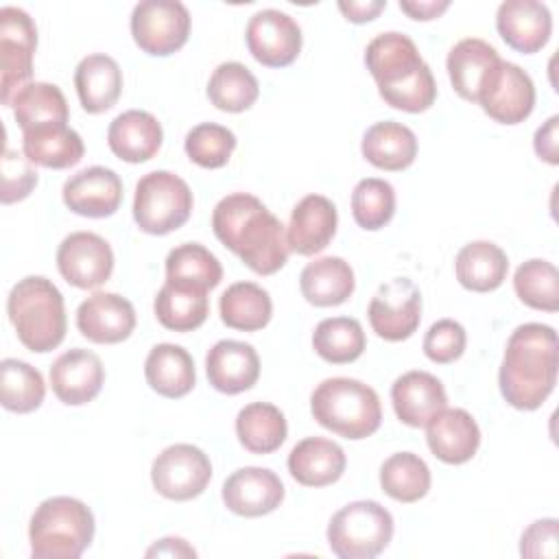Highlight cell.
Masks as SVG:
<instances>
[{
    "instance_id": "6da1fadb",
    "label": "cell",
    "mask_w": 559,
    "mask_h": 559,
    "mask_svg": "<svg viewBox=\"0 0 559 559\" xmlns=\"http://www.w3.org/2000/svg\"><path fill=\"white\" fill-rule=\"evenodd\" d=\"M212 229L258 275H273L288 260L290 249L282 221L253 194L223 197L212 212Z\"/></svg>"
},
{
    "instance_id": "7a4b0ae2",
    "label": "cell",
    "mask_w": 559,
    "mask_h": 559,
    "mask_svg": "<svg viewBox=\"0 0 559 559\" xmlns=\"http://www.w3.org/2000/svg\"><path fill=\"white\" fill-rule=\"evenodd\" d=\"M498 382L513 408H539L557 384V332L544 323L518 325L507 341Z\"/></svg>"
},
{
    "instance_id": "3957f363",
    "label": "cell",
    "mask_w": 559,
    "mask_h": 559,
    "mask_svg": "<svg viewBox=\"0 0 559 559\" xmlns=\"http://www.w3.org/2000/svg\"><path fill=\"white\" fill-rule=\"evenodd\" d=\"M365 63L386 105L408 114L432 107L437 83L408 35L397 31L380 33L367 44Z\"/></svg>"
},
{
    "instance_id": "277c9868",
    "label": "cell",
    "mask_w": 559,
    "mask_h": 559,
    "mask_svg": "<svg viewBox=\"0 0 559 559\" xmlns=\"http://www.w3.org/2000/svg\"><path fill=\"white\" fill-rule=\"evenodd\" d=\"M7 314L20 343L37 354L61 345L68 328L61 290L41 275L20 280L7 297Z\"/></svg>"
},
{
    "instance_id": "5b68a950",
    "label": "cell",
    "mask_w": 559,
    "mask_h": 559,
    "mask_svg": "<svg viewBox=\"0 0 559 559\" xmlns=\"http://www.w3.org/2000/svg\"><path fill=\"white\" fill-rule=\"evenodd\" d=\"M312 417L345 439L371 437L382 424L378 393L354 378H328L310 395Z\"/></svg>"
},
{
    "instance_id": "8992f818",
    "label": "cell",
    "mask_w": 559,
    "mask_h": 559,
    "mask_svg": "<svg viewBox=\"0 0 559 559\" xmlns=\"http://www.w3.org/2000/svg\"><path fill=\"white\" fill-rule=\"evenodd\" d=\"M94 515L70 496L44 500L28 524L33 559H76L92 544Z\"/></svg>"
},
{
    "instance_id": "52a82bcc",
    "label": "cell",
    "mask_w": 559,
    "mask_h": 559,
    "mask_svg": "<svg viewBox=\"0 0 559 559\" xmlns=\"http://www.w3.org/2000/svg\"><path fill=\"white\" fill-rule=\"evenodd\" d=\"M393 537V518L376 500H356L328 524L330 550L341 559H373Z\"/></svg>"
},
{
    "instance_id": "ba28073f",
    "label": "cell",
    "mask_w": 559,
    "mask_h": 559,
    "mask_svg": "<svg viewBox=\"0 0 559 559\" xmlns=\"http://www.w3.org/2000/svg\"><path fill=\"white\" fill-rule=\"evenodd\" d=\"M192 203V190L181 177L168 170H153L135 186L133 221L142 231L164 236L190 218Z\"/></svg>"
},
{
    "instance_id": "9c48e42d",
    "label": "cell",
    "mask_w": 559,
    "mask_h": 559,
    "mask_svg": "<svg viewBox=\"0 0 559 559\" xmlns=\"http://www.w3.org/2000/svg\"><path fill=\"white\" fill-rule=\"evenodd\" d=\"M37 48V26L33 17L17 7L0 9V98L11 105L13 96L28 83L33 74V57Z\"/></svg>"
},
{
    "instance_id": "30bf717a",
    "label": "cell",
    "mask_w": 559,
    "mask_h": 559,
    "mask_svg": "<svg viewBox=\"0 0 559 559\" xmlns=\"http://www.w3.org/2000/svg\"><path fill=\"white\" fill-rule=\"evenodd\" d=\"M190 24V13L179 0H142L131 13L133 41L153 57L177 52L188 41Z\"/></svg>"
},
{
    "instance_id": "8fae6325",
    "label": "cell",
    "mask_w": 559,
    "mask_h": 559,
    "mask_svg": "<svg viewBox=\"0 0 559 559\" xmlns=\"http://www.w3.org/2000/svg\"><path fill=\"white\" fill-rule=\"evenodd\" d=\"M210 478L212 463L207 454L192 443H175L164 448L151 465V483L155 491L175 502L201 496Z\"/></svg>"
},
{
    "instance_id": "7c38bea8",
    "label": "cell",
    "mask_w": 559,
    "mask_h": 559,
    "mask_svg": "<svg viewBox=\"0 0 559 559\" xmlns=\"http://www.w3.org/2000/svg\"><path fill=\"white\" fill-rule=\"evenodd\" d=\"M371 330L391 343L415 334L421 321V293L408 277H393L382 284L367 310Z\"/></svg>"
},
{
    "instance_id": "4fadbf2b",
    "label": "cell",
    "mask_w": 559,
    "mask_h": 559,
    "mask_svg": "<svg viewBox=\"0 0 559 559\" xmlns=\"http://www.w3.org/2000/svg\"><path fill=\"white\" fill-rule=\"evenodd\" d=\"M476 103L500 124L524 122L535 107L533 79L515 63L502 61L489 74L478 92Z\"/></svg>"
},
{
    "instance_id": "5bb4252c",
    "label": "cell",
    "mask_w": 559,
    "mask_h": 559,
    "mask_svg": "<svg viewBox=\"0 0 559 559\" xmlns=\"http://www.w3.org/2000/svg\"><path fill=\"white\" fill-rule=\"evenodd\" d=\"M57 269L68 284L92 290L111 277L114 251L103 236L74 231L57 249Z\"/></svg>"
},
{
    "instance_id": "9a60e30c",
    "label": "cell",
    "mask_w": 559,
    "mask_h": 559,
    "mask_svg": "<svg viewBox=\"0 0 559 559\" xmlns=\"http://www.w3.org/2000/svg\"><path fill=\"white\" fill-rule=\"evenodd\" d=\"M245 39L251 57L266 68H286L301 52L299 24L277 9H262L251 15Z\"/></svg>"
},
{
    "instance_id": "2e32d148",
    "label": "cell",
    "mask_w": 559,
    "mask_h": 559,
    "mask_svg": "<svg viewBox=\"0 0 559 559\" xmlns=\"http://www.w3.org/2000/svg\"><path fill=\"white\" fill-rule=\"evenodd\" d=\"M284 500L280 476L266 467H240L223 483L225 507L242 518H260L275 511Z\"/></svg>"
},
{
    "instance_id": "e0dca14e",
    "label": "cell",
    "mask_w": 559,
    "mask_h": 559,
    "mask_svg": "<svg viewBox=\"0 0 559 559\" xmlns=\"http://www.w3.org/2000/svg\"><path fill=\"white\" fill-rule=\"evenodd\" d=\"M61 194L70 212L87 218H105L120 207L122 181L111 168L90 166L66 179Z\"/></svg>"
},
{
    "instance_id": "ac0fdd59",
    "label": "cell",
    "mask_w": 559,
    "mask_h": 559,
    "mask_svg": "<svg viewBox=\"0 0 559 559\" xmlns=\"http://www.w3.org/2000/svg\"><path fill=\"white\" fill-rule=\"evenodd\" d=\"M76 328L92 343H120L135 328L133 304L118 293H94L79 306Z\"/></svg>"
},
{
    "instance_id": "d6986e66",
    "label": "cell",
    "mask_w": 559,
    "mask_h": 559,
    "mask_svg": "<svg viewBox=\"0 0 559 559\" xmlns=\"http://www.w3.org/2000/svg\"><path fill=\"white\" fill-rule=\"evenodd\" d=\"M496 28L504 44L522 55L542 50L552 33V15L537 0H507L498 7Z\"/></svg>"
},
{
    "instance_id": "ffe728a7",
    "label": "cell",
    "mask_w": 559,
    "mask_h": 559,
    "mask_svg": "<svg viewBox=\"0 0 559 559\" xmlns=\"http://www.w3.org/2000/svg\"><path fill=\"white\" fill-rule=\"evenodd\" d=\"M105 382V367L100 358L83 347L63 352L50 367L52 393L68 406L92 402Z\"/></svg>"
},
{
    "instance_id": "44dd1931",
    "label": "cell",
    "mask_w": 559,
    "mask_h": 559,
    "mask_svg": "<svg viewBox=\"0 0 559 559\" xmlns=\"http://www.w3.org/2000/svg\"><path fill=\"white\" fill-rule=\"evenodd\" d=\"M336 223L338 214L328 197H304L290 212V223L286 229L288 249L299 255H314L323 251L336 234Z\"/></svg>"
},
{
    "instance_id": "7402d4cb",
    "label": "cell",
    "mask_w": 559,
    "mask_h": 559,
    "mask_svg": "<svg viewBox=\"0 0 559 559\" xmlns=\"http://www.w3.org/2000/svg\"><path fill=\"white\" fill-rule=\"evenodd\" d=\"M426 441L430 452L448 463H467L480 445V428L465 408H443L426 424Z\"/></svg>"
},
{
    "instance_id": "603a6c76",
    "label": "cell",
    "mask_w": 559,
    "mask_h": 559,
    "mask_svg": "<svg viewBox=\"0 0 559 559\" xmlns=\"http://www.w3.org/2000/svg\"><path fill=\"white\" fill-rule=\"evenodd\" d=\"M205 373L210 384L221 393L236 395L249 391L260 378L258 352L249 343L223 338L207 352Z\"/></svg>"
},
{
    "instance_id": "cb8c5ba5",
    "label": "cell",
    "mask_w": 559,
    "mask_h": 559,
    "mask_svg": "<svg viewBox=\"0 0 559 559\" xmlns=\"http://www.w3.org/2000/svg\"><path fill=\"white\" fill-rule=\"evenodd\" d=\"M391 402L397 419L411 428H424L448 406L441 380L428 371H406L391 386Z\"/></svg>"
},
{
    "instance_id": "d4e9b609",
    "label": "cell",
    "mask_w": 559,
    "mask_h": 559,
    "mask_svg": "<svg viewBox=\"0 0 559 559\" xmlns=\"http://www.w3.org/2000/svg\"><path fill=\"white\" fill-rule=\"evenodd\" d=\"M164 131L157 118L142 109H129L116 116L107 129V144L111 153L129 164H142L162 148Z\"/></svg>"
},
{
    "instance_id": "484cf974",
    "label": "cell",
    "mask_w": 559,
    "mask_h": 559,
    "mask_svg": "<svg viewBox=\"0 0 559 559\" xmlns=\"http://www.w3.org/2000/svg\"><path fill=\"white\" fill-rule=\"evenodd\" d=\"M347 459L338 443L325 437H306L288 454V472L304 487H325L345 472Z\"/></svg>"
},
{
    "instance_id": "4316f807",
    "label": "cell",
    "mask_w": 559,
    "mask_h": 559,
    "mask_svg": "<svg viewBox=\"0 0 559 559\" xmlns=\"http://www.w3.org/2000/svg\"><path fill=\"white\" fill-rule=\"evenodd\" d=\"M498 63L500 57L491 44L478 37H467L452 46V50L448 52L445 68L454 92L461 98L476 103L480 87L485 85V81L489 79Z\"/></svg>"
},
{
    "instance_id": "83f0119b",
    "label": "cell",
    "mask_w": 559,
    "mask_h": 559,
    "mask_svg": "<svg viewBox=\"0 0 559 559\" xmlns=\"http://www.w3.org/2000/svg\"><path fill=\"white\" fill-rule=\"evenodd\" d=\"M74 87L81 107L87 114L111 109L122 92V70L109 55L94 52L79 61L74 70Z\"/></svg>"
},
{
    "instance_id": "f1b7e54d",
    "label": "cell",
    "mask_w": 559,
    "mask_h": 559,
    "mask_svg": "<svg viewBox=\"0 0 559 559\" xmlns=\"http://www.w3.org/2000/svg\"><path fill=\"white\" fill-rule=\"evenodd\" d=\"M360 151L371 166L380 170L397 173L408 168L415 162L417 138L406 124L395 120H384V122L371 124L365 131Z\"/></svg>"
},
{
    "instance_id": "f546056e",
    "label": "cell",
    "mask_w": 559,
    "mask_h": 559,
    "mask_svg": "<svg viewBox=\"0 0 559 559\" xmlns=\"http://www.w3.org/2000/svg\"><path fill=\"white\" fill-rule=\"evenodd\" d=\"M356 280L349 262L336 255L312 260L299 275V288L308 304L328 308L345 304L354 293Z\"/></svg>"
},
{
    "instance_id": "4dcf8cb0",
    "label": "cell",
    "mask_w": 559,
    "mask_h": 559,
    "mask_svg": "<svg viewBox=\"0 0 559 559\" xmlns=\"http://www.w3.org/2000/svg\"><path fill=\"white\" fill-rule=\"evenodd\" d=\"M144 376L155 393L170 400L188 395L197 382L192 356L175 343H159L148 352Z\"/></svg>"
},
{
    "instance_id": "1f68e13d",
    "label": "cell",
    "mask_w": 559,
    "mask_h": 559,
    "mask_svg": "<svg viewBox=\"0 0 559 559\" xmlns=\"http://www.w3.org/2000/svg\"><path fill=\"white\" fill-rule=\"evenodd\" d=\"M22 151L31 164L63 170L83 159L85 144L68 124H48L22 133Z\"/></svg>"
},
{
    "instance_id": "d6a6232c",
    "label": "cell",
    "mask_w": 559,
    "mask_h": 559,
    "mask_svg": "<svg viewBox=\"0 0 559 559\" xmlns=\"http://www.w3.org/2000/svg\"><path fill=\"white\" fill-rule=\"evenodd\" d=\"M454 269L463 288L472 293H489L507 280L509 258L496 242L474 240L456 253Z\"/></svg>"
},
{
    "instance_id": "836d02e7",
    "label": "cell",
    "mask_w": 559,
    "mask_h": 559,
    "mask_svg": "<svg viewBox=\"0 0 559 559\" xmlns=\"http://www.w3.org/2000/svg\"><path fill=\"white\" fill-rule=\"evenodd\" d=\"M22 133L48 124H66L70 118L68 100L55 83H26L9 105Z\"/></svg>"
},
{
    "instance_id": "e575fe53",
    "label": "cell",
    "mask_w": 559,
    "mask_h": 559,
    "mask_svg": "<svg viewBox=\"0 0 559 559\" xmlns=\"http://www.w3.org/2000/svg\"><path fill=\"white\" fill-rule=\"evenodd\" d=\"M157 321L173 332H192L201 328L210 312L207 290L166 282L153 304Z\"/></svg>"
},
{
    "instance_id": "d590c367",
    "label": "cell",
    "mask_w": 559,
    "mask_h": 559,
    "mask_svg": "<svg viewBox=\"0 0 559 559\" xmlns=\"http://www.w3.org/2000/svg\"><path fill=\"white\" fill-rule=\"evenodd\" d=\"M286 417L269 402H251L236 417V435L245 450L253 454H271L286 441Z\"/></svg>"
},
{
    "instance_id": "8d00e7d4",
    "label": "cell",
    "mask_w": 559,
    "mask_h": 559,
    "mask_svg": "<svg viewBox=\"0 0 559 559\" xmlns=\"http://www.w3.org/2000/svg\"><path fill=\"white\" fill-rule=\"evenodd\" d=\"M218 310L227 328L240 332H255L269 325L273 314V301L262 286L253 282H236L221 295Z\"/></svg>"
},
{
    "instance_id": "74e56055",
    "label": "cell",
    "mask_w": 559,
    "mask_h": 559,
    "mask_svg": "<svg viewBox=\"0 0 559 559\" xmlns=\"http://www.w3.org/2000/svg\"><path fill=\"white\" fill-rule=\"evenodd\" d=\"M223 280L218 258L199 242H183L166 255V282L212 290Z\"/></svg>"
},
{
    "instance_id": "f35d334b",
    "label": "cell",
    "mask_w": 559,
    "mask_h": 559,
    "mask_svg": "<svg viewBox=\"0 0 559 559\" xmlns=\"http://www.w3.org/2000/svg\"><path fill=\"white\" fill-rule=\"evenodd\" d=\"M258 79L247 66L238 61H225L216 66L207 81L210 103L227 114H240L249 109L258 100Z\"/></svg>"
},
{
    "instance_id": "ab89813d",
    "label": "cell",
    "mask_w": 559,
    "mask_h": 559,
    "mask_svg": "<svg viewBox=\"0 0 559 559\" xmlns=\"http://www.w3.org/2000/svg\"><path fill=\"white\" fill-rule=\"evenodd\" d=\"M312 347L325 362L347 365L362 356L367 338L360 321L352 317H330L317 323L312 332Z\"/></svg>"
},
{
    "instance_id": "60d3db41",
    "label": "cell",
    "mask_w": 559,
    "mask_h": 559,
    "mask_svg": "<svg viewBox=\"0 0 559 559\" xmlns=\"http://www.w3.org/2000/svg\"><path fill=\"white\" fill-rule=\"evenodd\" d=\"M382 491L404 504L421 500L430 489V469L413 452H395L380 467Z\"/></svg>"
},
{
    "instance_id": "b9f144b4",
    "label": "cell",
    "mask_w": 559,
    "mask_h": 559,
    "mask_svg": "<svg viewBox=\"0 0 559 559\" xmlns=\"http://www.w3.org/2000/svg\"><path fill=\"white\" fill-rule=\"evenodd\" d=\"M46 384L41 373L17 358H4L0 362V402L11 413H33L41 406Z\"/></svg>"
},
{
    "instance_id": "7bdbcfd3",
    "label": "cell",
    "mask_w": 559,
    "mask_h": 559,
    "mask_svg": "<svg viewBox=\"0 0 559 559\" xmlns=\"http://www.w3.org/2000/svg\"><path fill=\"white\" fill-rule=\"evenodd\" d=\"M513 288L522 304L544 312L559 310V271L548 260H526L513 275Z\"/></svg>"
},
{
    "instance_id": "ee69618b",
    "label": "cell",
    "mask_w": 559,
    "mask_h": 559,
    "mask_svg": "<svg viewBox=\"0 0 559 559\" xmlns=\"http://www.w3.org/2000/svg\"><path fill=\"white\" fill-rule=\"evenodd\" d=\"M395 214V190L378 177L360 179L352 192V216L358 227L382 229Z\"/></svg>"
},
{
    "instance_id": "f6af8a7d",
    "label": "cell",
    "mask_w": 559,
    "mask_h": 559,
    "mask_svg": "<svg viewBox=\"0 0 559 559\" xmlns=\"http://www.w3.org/2000/svg\"><path fill=\"white\" fill-rule=\"evenodd\" d=\"M186 155L201 168H221L229 162L236 148V135L216 122H201L192 127L183 142Z\"/></svg>"
},
{
    "instance_id": "bcb514c9",
    "label": "cell",
    "mask_w": 559,
    "mask_h": 559,
    "mask_svg": "<svg viewBox=\"0 0 559 559\" xmlns=\"http://www.w3.org/2000/svg\"><path fill=\"white\" fill-rule=\"evenodd\" d=\"M467 334L465 328L454 319L435 321L424 336V354L437 365H450L465 352Z\"/></svg>"
},
{
    "instance_id": "7dc6e473",
    "label": "cell",
    "mask_w": 559,
    "mask_h": 559,
    "mask_svg": "<svg viewBox=\"0 0 559 559\" xmlns=\"http://www.w3.org/2000/svg\"><path fill=\"white\" fill-rule=\"evenodd\" d=\"M37 186V170L26 155H20L11 148H4L2 155V192L0 199L4 205L26 199Z\"/></svg>"
},
{
    "instance_id": "c3c4849f",
    "label": "cell",
    "mask_w": 559,
    "mask_h": 559,
    "mask_svg": "<svg viewBox=\"0 0 559 559\" xmlns=\"http://www.w3.org/2000/svg\"><path fill=\"white\" fill-rule=\"evenodd\" d=\"M557 531L559 522L555 518L535 520L520 539L522 557H557Z\"/></svg>"
},
{
    "instance_id": "681fc988",
    "label": "cell",
    "mask_w": 559,
    "mask_h": 559,
    "mask_svg": "<svg viewBox=\"0 0 559 559\" xmlns=\"http://www.w3.org/2000/svg\"><path fill=\"white\" fill-rule=\"evenodd\" d=\"M557 127H559V116H550L537 131H535V140H533V146H535V153L557 166L559 164V142H557Z\"/></svg>"
},
{
    "instance_id": "f907efd6",
    "label": "cell",
    "mask_w": 559,
    "mask_h": 559,
    "mask_svg": "<svg viewBox=\"0 0 559 559\" xmlns=\"http://www.w3.org/2000/svg\"><path fill=\"white\" fill-rule=\"evenodd\" d=\"M386 7V0H349V2H338L341 13L345 15V20L354 22V24H365L371 22L373 17H378V13Z\"/></svg>"
},
{
    "instance_id": "816d5d0a",
    "label": "cell",
    "mask_w": 559,
    "mask_h": 559,
    "mask_svg": "<svg viewBox=\"0 0 559 559\" xmlns=\"http://www.w3.org/2000/svg\"><path fill=\"white\" fill-rule=\"evenodd\" d=\"M146 557H197V550L181 537H164L146 550Z\"/></svg>"
},
{
    "instance_id": "f5cc1de1",
    "label": "cell",
    "mask_w": 559,
    "mask_h": 559,
    "mask_svg": "<svg viewBox=\"0 0 559 559\" xmlns=\"http://www.w3.org/2000/svg\"><path fill=\"white\" fill-rule=\"evenodd\" d=\"M448 7H450L448 0H443V2H435V0H428V2H406V0H400V9H402L408 17L421 20V22L439 17Z\"/></svg>"
}]
</instances>
